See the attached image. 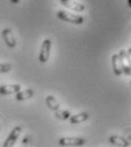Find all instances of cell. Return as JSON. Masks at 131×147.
I'll use <instances>...</instances> for the list:
<instances>
[{"mask_svg": "<svg viewBox=\"0 0 131 147\" xmlns=\"http://www.w3.org/2000/svg\"><path fill=\"white\" fill-rule=\"evenodd\" d=\"M56 16H58V18L62 19V20H64L67 23H71V24H76V25H79V24H83L84 23V17L83 16L68 13L66 10L58 11L56 13Z\"/></svg>", "mask_w": 131, "mask_h": 147, "instance_id": "6da1fadb", "label": "cell"}, {"mask_svg": "<svg viewBox=\"0 0 131 147\" xmlns=\"http://www.w3.org/2000/svg\"><path fill=\"white\" fill-rule=\"evenodd\" d=\"M50 52H51V41L49 38H46L43 41L41 50H40V55H38L40 62H42V63L46 62L50 58Z\"/></svg>", "mask_w": 131, "mask_h": 147, "instance_id": "7a4b0ae2", "label": "cell"}, {"mask_svg": "<svg viewBox=\"0 0 131 147\" xmlns=\"http://www.w3.org/2000/svg\"><path fill=\"white\" fill-rule=\"evenodd\" d=\"M119 55L122 61V67H123V73L126 75H131V55L129 51L126 50H120Z\"/></svg>", "mask_w": 131, "mask_h": 147, "instance_id": "3957f363", "label": "cell"}, {"mask_svg": "<svg viewBox=\"0 0 131 147\" xmlns=\"http://www.w3.org/2000/svg\"><path fill=\"white\" fill-rule=\"evenodd\" d=\"M85 139L83 138H75V137H63L59 139L60 146H83L85 145Z\"/></svg>", "mask_w": 131, "mask_h": 147, "instance_id": "277c9868", "label": "cell"}, {"mask_svg": "<svg viewBox=\"0 0 131 147\" xmlns=\"http://www.w3.org/2000/svg\"><path fill=\"white\" fill-rule=\"evenodd\" d=\"M20 134H21V128H20L19 126L15 127V128L10 131V134H9V136L7 137V139L5 140V143L2 144V147L14 146L15 143L17 142V139H18V137Z\"/></svg>", "mask_w": 131, "mask_h": 147, "instance_id": "5b68a950", "label": "cell"}, {"mask_svg": "<svg viewBox=\"0 0 131 147\" xmlns=\"http://www.w3.org/2000/svg\"><path fill=\"white\" fill-rule=\"evenodd\" d=\"M1 34H2L5 43H6L9 48H15V47H16V40H15L14 33H13V31H11L10 28H5V30H2Z\"/></svg>", "mask_w": 131, "mask_h": 147, "instance_id": "8992f818", "label": "cell"}, {"mask_svg": "<svg viewBox=\"0 0 131 147\" xmlns=\"http://www.w3.org/2000/svg\"><path fill=\"white\" fill-rule=\"evenodd\" d=\"M111 61H112V69L114 74L116 76H120L121 74L123 73V67H122V61H121L120 55L119 53L113 55L112 58H111Z\"/></svg>", "mask_w": 131, "mask_h": 147, "instance_id": "52a82bcc", "label": "cell"}, {"mask_svg": "<svg viewBox=\"0 0 131 147\" xmlns=\"http://www.w3.org/2000/svg\"><path fill=\"white\" fill-rule=\"evenodd\" d=\"M60 1L64 7L71 9V10H75V11H84L85 10V6L75 0H60Z\"/></svg>", "mask_w": 131, "mask_h": 147, "instance_id": "ba28073f", "label": "cell"}, {"mask_svg": "<svg viewBox=\"0 0 131 147\" xmlns=\"http://www.w3.org/2000/svg\"><path fill=\"white\" fill-rule=\"evenodd\" d=\"M21 90L20 85L14 84V85H2L0 87V94L1 95H9V94H16Z\"/></svg>", "mask_w": 131, "mask_h": 147, "instance_id": "9c48e42d", "label": "cell"}, {"mask_svg": "<svg viewBox=\"0 0 131 147\" xmlns=\"http://www.w3.org/2000/svg\"><path fill=\"white\" fill-rule=\"evenodd\" d=\"M109 140H110V143L112 145H115V146L128 147L130 145V143H128L127 139H124L123 137H120V136H111Z\"/></svg>", "mask_w": 131, "mask_h": 147, "instance_id": "30bf717a", "label": "cell"}, {"mask_svg": "<svg viewBox=\"0 0 131 147\" xmlns=\"http://www.w3.org/2000/svg\"><path fill=\"white\" fill-rule=\"evenodd\" d=\"M45 103L49 107V109H51L52 111H58L60 109V104L56 101V98L52 95H49L45 97Z\"/></svg>", "mask_w": 131, "mask_h": 147, "instance_id": "8fae6325", "label": "cell"}, {"mask_svg": "<svg viewBox=\"0 0 131 147\" xmlns=\"http://www.w3.org/2000/svg\"><path fill=\"white\" fill-rule=\"evenodd\" d=\"M88 117L89 115L86 112H84V113H79V114H76V115H71L69 120H70L71 125H78V123H81V122L86 121L88 119Z\"/></svg>", "mask_w": 131, "mask_h": 147, "instance_id": "7c38bea8", "label": "cell"}, {"mask_svg": "<svg viewBox=\"0 0 131 147\" xmlns=\"http://www.w3.org/2000/svg\"><path fill=\"white\" fill-rule=\"evenodd\" d=\"M33 95H34V92H33V90H31V88L24 90V91L20 90L18 93H16V100H17V101H25V100L31 98Z\"/></svg>", "mask_w": 131, "mask_h": 147, "instance_id": "4fadbf2b", "label": "cell"}, {"mask_svg": "<svg viewBox=\"0 0 131 147\" xmlns=\"http://www.w3.org/2000/svg\"><path fill=\"white\" fill-rule=\"evenodd\" d=\"M54 115L56 119H60V120H67V119H70V117H71L69 111L60 110V109L58 111H54Z\"/></svg>", "mask_w": 131, "mask_h": 147, "instance_id": "5bb4252c", "label": "cell"}, {"mask_svg": "<svg viewBox=\"0 0 131 147\" xmlns=\"http://www.w3.org/2000/svg\"><path fill=\"white\" fill-rule=\"evenodd\" d=\"M10 69H11V65L10 63H2L1 67H0L1 73H8Z\"/></svg>", "mask_w": 131, "mask_h": 147, "instance_id": "9a60e30c", "label": "cell"}, {"mask_svg": "<svg viewBox=\"0 0 131 147\" xmlns=\"http://www.w3.org/2000/svg\"><path fill=\"white\" fill-rule=\"evenodd\" d=\"M10 1H11L13 3H18L19 2V0H10Z\"/></svg>", "mask_w": 131, "mask_h": 147, "instance_id": "2e32d148", "label": "cell"}, {"mask_svg": "<svg viewBox=\"0 0 131 147\" xmlns=\"http://www.w3.org/2000/svg\"><path fill=\"white\" fill-rule=\"evenodd\" d=\"M27 142H28V137H26V138L24 139V144H27Z\"/></svg>", "mask_w": 131, "mask_h": 147, "instance_id": "e0dca14e", "label": "cell"}, {"mask_svg": "<svg viewBox=\"0 0 131 147\" xmlns=\"http://www.w3.org/2000/svg\"><path fill=\"white\" fill-rule=\"evenodd\" d=\"M128 6L131 8V0H128Z\"/></svg>", "mask_w": 131, "mask_h": 147, "instance_id": "ac0fdd59", "label": "cell"}, {"mask_svg": "<svg viewBox=\"0 0 131 147\" xmlns=\"http://www.w3.org/2000/svg\"><path fill=\"white\" fill-rule=\"evenodd\" d=\"M128 51H129V53H130V55H131V48H130V49H129V50H128Z\"/></svg>", "mask_w": 131, "mask_h": 147, "instance_id": "d6986e66", "label": "cell"}]
</instances>
